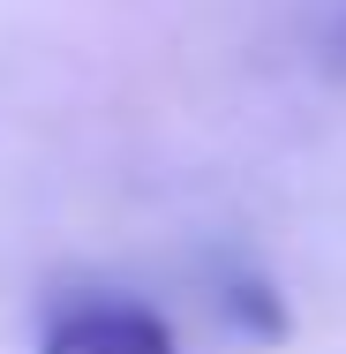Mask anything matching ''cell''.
Segmentation results:
<instances>
[{"label": "cell", "mask_w": 346, "mask_h": 354, "mask_svg": "<svg viewBox=\"0 0 346 354\" xmlns=\"http://www.w3.org/2000/svg\"><path fill=\"white\" fill-rule=\"evenodd\" d=\"M46 354H181V347L151 309H83L46 339Z\"/></svg>", "instance_id": "1"}, {"label": "cell", "mask_w": 346, "mask_h": 354, "mask_svg": "<svg viewBox=\"0 0 346 354\" xmlns=\"http://www.w3.org/2000/svg\"><path fill=\"white\" fill-rule=\"evenodd\" d=\"M226 309H233V324H241V332H256L264 347H278V339L294 332V324H286V301H278V294H271L264 279H233Z\"/></svg>", "instance_id": "2"}]
</instances>
